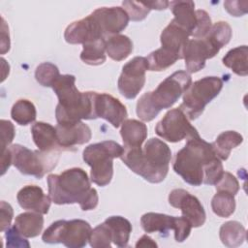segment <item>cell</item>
I'll return each mask as SVG.
<instances>
[{
  "label": "cell",
  "mask_w": 248,
  "mask_h": 248,
  "mask_svg": "<svg viewBox=\"0 0 248 248\" xmlns=\"http://www.w3.org/2000/svg\"><path fill=\"white\" fill-rule=\"evenodd\" d=\"M80 59L92 66H98L106 61V39H98L82 45Z\"/></svg>",
  "instance_id": "30"
},
{
  "label": "cell",
  "mask_w": 248,
  "mask_h": 248,
  "mask_svg": "<svg viewBox=\"0 0 248 248\" xmlns=\"http://www.w3.org/2000/svg\"><path fill=\"white\" fill-rule=\"evenodd\" d=\"M136 247H157V243L151 237L144 234L138 240V242L136 243Z\"/></svg>",
  "instance_id": "45"
},
{
  "label": "cell",
  "mask_w": 248,
  "mask_h": 248,
  "mask_svg": "<svg viewBox=\"0 0 248 248\" xmlns=\"http://www.w3.org/2000/svg\"><path fill=\"white\" fill-rule=\"evenodd\" d=\"M223 88V80L218 77H204L190 85L183 95L179 108L189 120L197 119L205 106L217 97Z\"/></svg>",
  "instance_id": "8"
},
{
  "label": "cell",
  "mask_w": 248,
  "mask_h": 248,
  "mask_svg": "<svg viewBox=\"0 0 248 248\" xmlns=\"http://www.w3.org/2000/svg\"><path fill=\"white\" fill-rule=\"evenodd\" d=\"M192 84L186 71H177L164 79L155 90L144 93L137 103V115L142 121L153 120L162 109L172 107Z\"/></svg>",
  "instance_id": "5"
},
{
  "label": "cell",
  "mask_w": 248,
  "mask_h": 248,
  "mask_svg": "<svg viewBox=\"0 0 248 248\" xmlns=\"http://www.w3.org/2000/svg\"><path fill=\"white\" fill-rule=\"evenodd\" d=\"M148 62V70L154 72L165 71L171 65H173L180 58L173 54L172 52L160 47L154 51H152L147 57Z\"/></svg>",
  "instance_id": "33"
},
{
  "label": "cell",
  "mask_w": 248,
  "mask_h": 248,
  "mask_svg": "<svg viewBox=\"0 0 248 248\" xmlns=\"http://www.w3.org/2000/svg\"><path fill=\"white\" fill-rule=\"evenodd\" d=\"M148 70L146 57L136 56L122 67L118 78V90L126 99H135L145 83V73Z\"/></svg>",
  "instance_id": "11"
},
{
  "label": "cell",
  "mask_w": 248,
  "mask_h": 248,
  "mask_svg": "<svg viewBox=\"0 0 248 248\" xmlns=\"http://www.w3.org/2000/svg\"><path fill=\"white\" fill-rule=\"evenodd\" d=\"M173 170L193 186L215 185L224 169L211 143L200 136L187 140L185 146L176 152L172 164Z\"/></svg>",
  "instance_id": "1"
},
{
  "label": "cell",
  "mask_w": 248,
  "mask_h": 248,
  "mask_svg": "<svg viewBox=\"0 0 248 248\" xmlns=\"http://www.w3.org/2000/svg\"><path fill=\"white\" fill-rule=\"evenodd\" d=\"M146 3L151 10H165L170 5V2L168 1H147Z\"/></svg>",
  "instance_id": "47"
},
{
  "label": "cell",
  "mask_w": 248,
  "mask_h": 248,
  "mask_svg": "<svg viewBox=\"0 0 248 248\" xmlns=\"http://www.w3.org/2000/svg\"><path fill=\"white\" fill-rule=\"evenodd\" d=\"M47 186L48 196L55 204L78 203L83 211L92 210L98 205V193L91 187L86 171L80 168L49 174Z\"/></svg>",
  "instance_id": "2"
},
{
  "label": "cell",
  "mask_w": 248,
  "mask_h": 248,
  "mask_svg": "<svg viewBox=\"0 0 248 248\" xmlns=\"http://www.w3.org/2000/svg\"><path fill=\"white\" fill-rule=\"evenodd\" d=\"M14 227L24 237L38 236L44 227V217L38 212H24L16 216Z\"/></svg>",
  "instance_id": "24"
},
{
  "label": "cell",
  "mask_w": 248,
  "mask_h": 248,
  "mask_svg": "<svg viewBox=\"0 0 248 248\" xmlns=\"http://www.w3.org/2000/svg\"><path fill=\"white\" fill-rule=\"evenodd\" d=\"M73 75H60L51 88L58 98L55 117L58 124H74L96 119L94 113V92H80L76 87Z\"/></svg>",
  "instance_id": "4"
},
{
  "label": "cell",
  "mask_w": 248,
  "mask_h": 248,
  "mask_svg": "<svg viewBox=\"0 0 248 248\" xmlns=\"http://www.w3.org/2000/svg\"><path fill=\"white\" fill-rule=\"evenodd\" d=\"M133 51V43L125 35H114L106 40V53L114 61L126 59Z\"/></svg>",
  "instance_id": "27"
},
{
  "label": "cell",
  "mask_w": 248,
  "mask_h": 248,
  "mask_svg": "<svg viewBox=\"0 0 248 248\" xmlns=\"http://www.w3.org/2000/svg\"><path fill=\"white\" fill-rule=\"evenodd\" d=\"M94 113L96 118H103L114 128H118L127 118L126 107L108 93L94 92Z\"/></svg>",
  "instance_id": "15"
},
{
  "label": "cell",
  "mask_w": 248,
  "mask_h": 248,
  "mask_svg": "<svg viewBox=\"0 0 248 248\" xmlns=\"http://www.w3.org/2000/svg\"><path fill=\"white\" fill-rule=\"evenodd\" d=\"M120 159L132 171L146 181L160 183L168 174L171 151L163 140L152 138L143 147L124 149Z\"/></svg>",
  "instance_id": "3"
},
{
  "label": "cell",
  "mask_w": 248,
  "mask_h": 248,
  "mask_svg": "<svg viewBox=\"0 0 248 248\" xmlns=\"http://www.w3.org/2000/svg\"><path fill=\"white\" fill-rule=\"evenodd\" d=\"M179 218L163 213L148 212L141 216L140 225L145 232H159L161 235L166 236L170 230L173 232L176 230Z\"/></svg>",
  "instance_id": "20"
},
{
  "label": "cell",
  "mask_w": 248,
  "mask_h": 248,
  "mask_svg": "<svg viewBox=\"0 0 248 248\" xmlns=\"http://www.w3.org/2000/svg\"><path fill=\"white\" fill-rule=\"evenodd\" d=\"M124 148L113 140H104L85 147L83 161L91 168L90 180L98 186L109 184L113 175V159L120 158Z\"/></svg>",
  "instance_id": "6"
},
{
  "label": "cell",
  "mask_w": 248,
  "mask_h": 248,
  "mask_svg": "<svg viewBox=\"0 0 248 248\" xmlns=\"http://www.w3.org/2000/svg\"><path fill=\"white\" fill-rule=\"evenodd\" d=\"M156 134L170 142H178L199 137L197 129L191 125L188 117L179 108L169 110L155 127Z\"/></svg>",
  "instance_id": "10"
},
{
  "label": "cell",
  "mask_w": 248,
  "mask_h": 248,
  "mask_svg": "<svg viewBox=\"0 0 248 248\" xmlns=\"http://www.w3.org/2000/svg\"><path fill=\"white\" fill-rule=\"evenodd\" d=\"M216 191H227L232 195H236L239 191V183L237 179L228 171H224L221 178L215 184Z\"/></svg>",
  "instance_id": "39"
},
{
  "label": "cell",
  "mask_w": 248,
  "mask_h": 248,
  "mask_svg": "<svg viewBox=\"0 0 248 248\" xmlns=\"http://www.w3.org/2000/svg\"><path fill=\"white\" fill-rule=\"evenodd\" d=\"M232 34V28L226 21H218L211 26L207 36L222 48L230 42Z\"/></svg>",
  "instance_id": "36"
},
{
  "label": "cell",
  "mask_w": 248,
  "mask_h": 248,
  "mask_svg": "<svg viewBox=\"0 0 248 248\" xmlns=\"http://www.w3.org/2000/svg\"><path fill=\"white\" fill-rule=\"evenodd\" d=\"M169 7L174 16L172 20L191 36L198 24L195 3L193 1H171Z\"/></svg>",
  "instance_id": "21"
},
{
  "label": "cell",
  "mask_w": 248,
  "mask_h": 248,
  "mask_svg": "<svg viewBox=\"0 0 248 248\" xmlns=\"http://www.w3.org/2000/svg\"><path fill=\"white\" fill-rule=\"evenodd\" d=\"M220 49L207 36L202 39H189L182 51L187 72L192 74L203 69L205 61L213 58Z\"/></svg>",
  "instance_id": "12"
},
{
  "label": "cell",
  "mask_w": 248,
  "mask_h": 248,
  "mask_svg": "<svg viewBox=\"0 0 248 248\" xmlns=\"http://www.w3.org/2000/svg\"><path fill=\"white\" fill-rule=\"evenodd\" d=\"M247 1H225L224 7L226 11L233 16H241L247 13Z\"/></svg>",
  "instance_id": "42"
},
{
  "label": "cell",
  "mask_w": 248,
  "mask_h": 248,
  "mask_svg": "<svg viewBox=\"0 0 248 248\" xmlns=\"http://www.w3.org/2000/svg\"><path fill=\"white\" fill-rule=\"evenodd\" d=\"M243 141V137L235 131H226L221 133L211 143L216 156L223 161H226L232 148L237 147Z\"/></svg>",
  "instance_id": "25"
},
{
  "label": "cell",
  "mask_w": 248,
  "mask_h": 248,
  "mask_svg": "<svg viewBox=\"0 0 248 248\" xmlns=\"http://www.w3.org/2000/svg\"><path fill=\"white\" fill-rule=\"evenodd\" d=\"M12 154V164L22 173L42 178L57 165L61 151L31 150L20 144L9 147Z\"/></svg>",
  "instance_id": "7"
},
{
  "label": "cell",
  "mask_w": 248,
  "mask_h": 248,
  "mask_svg": "<svg viewBox=\"0 0 248 248\" xmlns=\"http://www.w3.org/2000/svg\"><path fill=\"white\" fill-rule=\"evenodd\" d=\"M1 232H5L10 228L13 216H14V211L13 207L11 206L10 203H7L6 202L2 201L1 202Z\"/></svg>",
  "instance_id": "43"
},
{
  "label": "cell",
  "mask_w": 248,
  "mask_h": 248,
  "mask_svg": "<svg viewBox=\"0 0 248 248\" xmlns=\"http://www.w3.org/2000/svg\"><path fill=\"white\" fill-rule=\"evenodd\" d=\"M1 131H2V140H1V146L2 151L9 147L11 142L15 138V126L11 121L8 120H1Z\"/></svg>",
  "instance_id": "41"
},
{
  "label": "cell",
  "mask_w": 248,
  "mask_h": 248,
  "mask_svg": "<svg viewBox=\"0 0 248 248\" xmlns=\"http://www.w3.org/2000/svg\"><path fill=\"white\" fill-rule=\"evenodd\" d=\"M98 24L103 36L108 38L118 35L129 22V16L122 7H102L90 14Z\"/></svg>",
  "instance_id": "14"
},
{
  "label": "cell",
  "mask_w": 248,
  "mask_h": 248,
  "mask_svg": "<svg viewBox=\"0 0 248 248\" xmlns=\"http://www.w3.org/2000/svg\"><path fill=\"white\" fill-rule=\"evenodd\" d=\"M56 135L58 144L63 150H70L76 145H81L91 140V129L79 121L74 124H57Z\"/></svg>",
  "instance_id": "17"
},
{
  "label": "cell",
  "mask_w": 248,
  "mask_h": 248,
  "mask_svg": "<svg viewBox=\"0 0 248 248\" xmlns=\"http://www.w3.org/2000/svg\"><path fill=\"white\" fill-rule=\"evenodd\" d=\"M219 236L225 246L238 247L246 239V230L237 221H228L221 226Z\"/></svg>",
  "instance_id": "28"
},
{
  "label": "cell",
  "mask_w": 248,
  "mask_h": 248,
  "mask_svg": "<svg viewBox=\"0 0 248 248\" xmlns=\"http://www.w3.org/2000/svg\"><path fill=\"white\" fill-rule=\"evenodd\" d=\"M247 54V46H239L229 50L222 61L226 67L230 68L237 76L246 77L248 75Z\"/></svg>",
  "instance_id": "29"
},
{
  "label": "cell",
  "mask_w": 248,
  "mask_h": 248,
  "mask_svg": "<svg viewBox=\"0 0 248 248\" xmlns=\"http://www.w3.org/2000/svg\"><path fill=\"white\" fill-rule=\"evenodd\" d=\"M16 200L23 209L41 214L48 212L52 202L49 196H46L42 188L36 185H27L21 188L16 195Z\"/></svg>",
  "instance_id": "18"
},
{
  "label": "cell",
  "mask_w": 248,
  "mask_h": 248,
  "mask_svg": "<svg viewBox=\"0 0 248 248\" xmlns=\"http://www.w3.org/2000/svg\"><path fill=\"white\" fill-rule=\"evenodd\" d=\"M59 76L60 74L57 66L49 62L40 64L35 71L36 80L45 87H51Z\"/></svg>",
  "instance_id": "34"
},
{
  "label": "cell",
  "mask_w": 248,
  "mask_h": 248,
  "mask_svg": "<svg viewBox=\"0 0 248 248\" xmlns=\"http://www.w3.org/2000/svg\"><path fill=\"white\" fill-rule=\"evenodd\" d=\"M11 165H12V154L8 147L2 151V155H1V175H3L7 171V170L10 168Z\"/></svg>",
  "instance_id": "44"
},
{
  "label": "cell",
  "mask_w": 248,
  "mask_h": 248,
  "mask_svg": "<svg viewBox=\"0 0 248 248\" xmlns=\"http://www.w3.org/2000/svg\"><path fill=\"white\" fill-rule=\"evenodd\" d=\"M11 116L14 121L19 125H28L35 121L37 111L34 104L26 99H20L16 101L12 109Z\"/></svg>",
  "instance_id": "31"
},
{
  "label": "cell",
  "mask_w": 248,
  "mask_h": 248,
  "mask_svg": "<svg viewBox=\"0 0 248 248\" xmlns=\"http://www.w3.org/2000/svg\"><path fill=\"white\" fill-rule=\"evenodd\" d=\"M3 18V17H2ZM5 25L2 19V32H1V36H2V40H1V54H4L5 52L9 51L10 49V37H6L5 36Z\"/></svg>",
  "instance_id": "46"
},
{
  "label": "cell",
  "mask_w": 248,
  "mask_h": 248,
  "mask_svg": "<svg viewBox=\"0 0 248 248\" xmlns=\"http://www.w3.org/2000/svg\"><path fill=\"white\" fill-rule=\"evenodd\" d=\"M17 230L13 226L6 231V239H7V247H30L29 242L23 238Z\"/></svg>",
  "instance_id": "40"
},
{
  "label": "cell",
  "mask_w": 248,
  "mask_h": 248,
  "mask_svg": "<svg viewBox=\"0 0 248 248\" xmlns=\"http://www.w3.org/2000/svg\"><path fill=\"white\" fill-rule=\"evenodd\" d=\"M112 236L108 226L104 222L94 228L89 237V244L93 248H110Z\"/></svg>",
  "instance_id": "35"
},
{
  "label": "cell",
  "mask_w": 248,
  "mask_h": 248,
  "mask_svg": "<svg viewBox=\"0 0 248 248\" xmlns=\"http://www.w3.org/2000/svg\"><path fill=\"white\" fill-rule=\"evenodd\" d=\"M32 138L41 151H62L58 144L56 129L46 122H36L31 127Z\"/></svg>",
  "instance_id": "22"
},
{
  "label": "cell",
  "mask_w": 248,
  "mask_h": 248,
  "mask_svg": "<svg viewBox=\"0 0 248 248\" xmlns=\"http://www.w3.org/2000/svg\"><path fill=\"white\" fill-rule=\"evenodd\" d=\"M64 39L71 45H84L98 39H105V37L92 16L89 15L68 25L64 32Z\"/></svg>",
  "instance_id": "16"
},
{
  "label": "cell",
  "mask_w": 248,
  "mask_h": 248,
  "mask_svg": "<svg viewBox=\"0 0 248 248\" xmlns=\"http://www.w3.org/2000/svg\"><path fill=\"white\" fill-rule=\"evenodd\" d=\"M120 135L123 140L124 149L141 147V144L147 137V127L141 121L126 119L121 124Z\"/></svg>",
  "instance_id": "23"
},
{
  "label": "cell",
  "mask_w": 248,
  "mask_h": 248,
  "mask_svg": "<svg viewBox=\"0 0 248 248\" xmlns=\"http://www.w3.org/2000/svg\"><path fill=\"white\" fill-rule=\"evenodd\" d=\"M122 6L128 14L129 19L133 21H140L144 19L151 10L145 1H123Z\"/></svg>",
  "instance_id": "37"
},
{
  "label": "cell",
  "mask_w": 248,
  "mask_h": 248,
  "mask_svg": "<svg viewBox=\"0 0 248 248\" xmlns=\"http://www.w3.org/2000/svg\"><path fill=\"white\" fill-rule=\"evenodd\" d=\"M189 33L171 20L160 35V42L163 48L183 59L182 51L189 40Z\"/></svg>",
  "instance_id": "19"
},
{
  "label": "cell",
  "mask_w": 248,
  "mask_h": 248,
  "mask_svg": "<svg viewBox=\"0 0 248 248\" xmlns=\"http://www.w3.org/2000/svg\"><path fill=\"white\" fill-rule=\"evenodd\" d=\"M105 223L110 230L112 242L118 247H127L132 232V225L129 220L122 216H110L105 220Z\"/></svg>",
  "instance_id": "26"
},
{
  "label": "cell",
  "mask_w": 248,
  "mask_h": 248,
  "mask_svg": "<svg viewBox=\"0 0 248 248\" xmlns=\"http://www.w3.org/2000/svg\"><path fill=\"white\" fill-rule=\"evenodd\" d=\"M169 203L181 210L182 216L186 218L194 228L202 227L206 219L204 208L199 199L184 189H173L169 195Z\"/></svg>",
  "instance_id": "13"
},
{
  "label": "cell",
  "mask_w": 248,
  "mask_h": 248,
  "mask_svg": "<svg viewBox=\"0 0 248 248\" xmlns=\"http://www.w3.org/2000/svg\"><path fill=\"white\" fill-rule=\"evenodd\" d=\"M211 207L217 216L230 217L235 209L234 195L227 191H217L211 200Z\"/></svg>",
  "instance_id": "32"
},
{
  "label": "cell",
  "mask_w": 248,
  "mask_h": 248,
  "mask_svg": "<svg viewBox=\"0 0 248 248\" xmlns=\"http://www.w3.org/2000/svg\"><path fill=\"white\" fill-rule=\"evenodd\" d=\"M196 14H197V18H198V24H197L196 29L192 33L191 37H193L195 39H202L208 34V32L212 26L211 18H210L209 15L204 10H197Z\"/></svg>",
  "instance_id": "38"
},
{
  "label": "cell",
  "mask_w": 248,
  "mask_h": 248,
  "mask_svg": "<svg viewBox=\"0 0 248 248\" xmlns=\"http://www.w3.org/2000/svg\"><path fill=\"white\" fill-rule=\"evenodd\" d=\"M91 232L90 224L84 220H58L44 232L42 240L48 244L63 243L69 248H81L89 241Z\"/></svg>",
  "instance_id": "9"
}]
</instances>
